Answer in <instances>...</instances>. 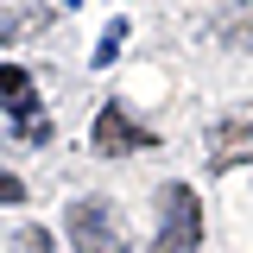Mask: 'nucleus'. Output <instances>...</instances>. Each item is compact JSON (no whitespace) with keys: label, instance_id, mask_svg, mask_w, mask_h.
<instances>
[{"label":"nucleus","instance_id":"nucleus-1","mask_svg":"<svg viewBox=\"0 0 253 253\" xmlns=\"http://www.w3.org/2000/svg\"><path fill=\"white\" fill-rule=\"evenodd\" d=\"M203 247V203L190 184H165L158 196V241L152 253H196Z\"/></svg>","mask_w":253,"mask_h":253},{"label":"nucleus","instance_id":"nucleus-2","mask_svg":"<svg viewBox=\"0 0 253 253\" xmlns=\"http://www.w3.org/2000/svg\"><path fill=\"white\" fill-rule=\"evenodd\" d=\"M70 241H76V253H126L121 209H114V203H101V196L70 203Z\"/></svg>","mask_w":253,"mask_h":253},{"label":"nucleus","instance_id":"nucleus-3","mask_svg":"<svg viewBox=\"0 0 253 253\" xmlns=\"http://www.w3.org/2000/svg\"><path fill=\"white\" fill-rule=\"evenodd\" d=\"M89 139H95V152H101V158H126V152H146V146H158V133H152L146 121H133L121 101H108V108L95 114Z\"/></svg>","mask_w":253,"mask_h":253},{"label":"nucleus","instance_id":"nucleus-4","mask_svg":"<svg viewBox=\"0 0 253 253\" xmlns=\"http://www.w3.org/2000/svg\"><path fill=\"white\" fill-rule=\"evenodd\" d=\"M0 108H6V114H19V126H26L32 139H44V133H51V126L38 121V89H32V76L19 70V63H6V70H0Z\"/></svg>","mask_w":253,"mask_h":253},{"label":"nucleus","instance_id":"nucleus-5","mask_svg":"<svg viewBox=\"0 0 253 253\" xmlns=\"http://www.w3.org/2000/svg\"><path fill=\"white\" fill-rule=\"evenodd\" d=\"M209 152H215L221 171H228V165H241V158H253V114H228V121L209 133Z\"/></svg>","mask_w":253,"mask_h":253},{"label":"nucleus","instance_id":"nucleus-6","mask_svg":"<svg viewBox=\"0 0 253 253\" xmlns=\"http://www.w3.org/2000/svg\"><path fill=\"white\" fill-rule=\"evenodd\" d=\"M121 38H126V19H114V26H108V38L95 44V63H114V57H121Z\"/></svg>","mask_w":253,"mask_h":253},{"label":"nucleus","instance_id":"nucleus-7","mask_svg":"<svg viewBox=\"0 0 253 253\" xmlns=\"http://www.w3.org/2000/svg\"><path fill=\"white\" fill-rule=\"evenodd\" d=\"M19 253H57V247H51L44 228H19Z\"/></svg>","mask_w":253,"mask_h":253},{"label":"nucleus","instance_id":"nucleus-8","mask_svg":"<svg viewBox=\"0 0 253 253\" xmlns=\"http://www.w3.org/2000/svg\"><path fill=\"white\" fill-rule=\"evenodd\" d=\"M0 203H26V184H19L13 171H0Z\"/></svg>","mask_w":253,"mask_h":253}]
</instances>
